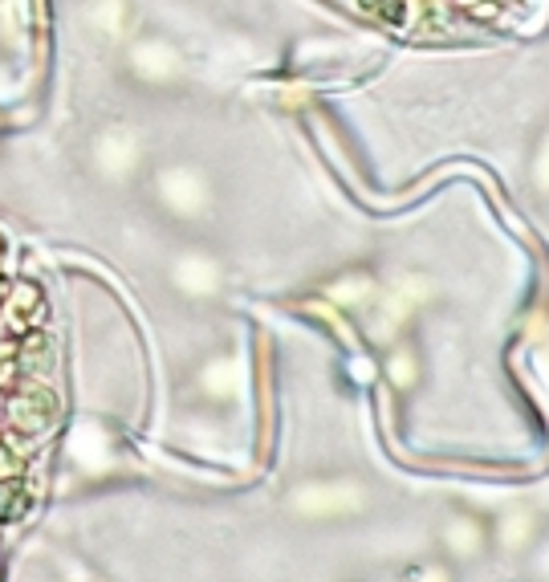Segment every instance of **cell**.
Here are the masks:
<instances>
[{"instance_id": "7a4b0ae2", "label": "cell", "mask_w": 549, "mask_h": 582, "mask_svg": "<svg viewBox=\"0 0 549 582\" xmlns=\"http://www.w3.org/2000/svg\"><path fill=\"white\" fill-rule=\"evenodd\" d=\"M16 493H21V485H4V489H0V517H16V510H13Z\"/></svg>"}, {"instance_id": "6da1fadb", "label": "cell", "mask_w": 549, "mask_h": 582, "mask_svg": "<svg viewBox=\"0 0 549 582\" xmlns=\"http://www.w3.org/2000/svg\"><path fill=\"white\" fill-rule=\"evenodd\" d=\"M362 9H371L374 16H383V21H391V25H403L407 21V13H403V0H358Z\"/></svg>"}]
</instances>
